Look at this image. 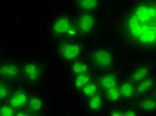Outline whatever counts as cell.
<instances>
[{
    "label": "cell",
    "instance_id": "obj_1",
    "mask_svg": "<svg viewBox=\"0 0 156 116\" xmlns=\"http://www.w3.org/2000/svg\"><path fill=\"white\" fill-rule=\"evenodd\" d=\"M64 4L62 0H0V39L14 51H35L44 39L48 16Z\"/></svg>",
    "mask_w": 156,
    "mask_h": 116
},
{
    "label": "cell",
    "instance_id": "obj_18",
    "mask_svg": "<svg viewBox=\"0 0 156 116\" xmlns=\"http://www.w3.org/2000/svg\"><path fill=\"white\" fill-rule=\"evenodd\" d=\"M104 1H73L76 12L99 13L104 5Z\"/></svg>",
    "mask_w": 156,
    "mask_h": 116
},
{
    "label": "cell",
    "instance_id": "obj_26",
    "mask_svg": "<svg viewBox=\"0 0 156 116\" xmlns=\"http://www.w3.org/2000/svg\"><path fill=\"white\" fill-rule=\"evenodd\" d=\"M14 116H31V114L26 109H22V110L16 111Z\"/></svg>",
    "mask_w": 156,
    "mask_h": 116
},
{
    "label": "cell",
    "instance_id": "obj_10",
    "mask_svg": "<svg viewBox=\"0 0 156 116\" xmlns=\"http://www.w3.org/2000/svg\"><path fill=\"white\" fill-rule=\"evenodd\" d=\"M31 90L20 83L14 86L7 102L16 111L26 109Z\"/></svg>",
    "mask_w": 156,
    "mask_h": 116
},
{
    "label": "cell",
    "instance_id": "obj_17",
    "mask_svg": "<svg viewBox=\"0 0 156 116\" xmlns=\"http://www.w3.org/2000/svg\"><path fill=\"white\" fill-rule=\"evenodd\" d=\"M96 73L84 74L69 78V87L72 92L76 95L80 91L95 78Z\"/></svg>",
    "mask_w": 156,
    "mask_h": 116
},
{
    "label": "cell",
    "instance_id": "obj_4",
    "mask_svg": "<svg viewBox=\"0 0 156 116\" xmlns=\"http://www.w3.org/2000/svg\"><path fill=\"white\" fill-rule=\"evenodd\" d=\"M86 59L96 74L119 69L118 55L115 48L111 45H95L88 51Z\"/></svg>",
    "mask_w": 156,
    "mask_h": 116
},
{
    "label": "cell",
    "instance_id": "obj_3",
    "mask_svg": "<svg viewBox=\"0 0 156 116\" xmlns=\"http://www.w3.org/2000/svg\"><path fill=\"white\" fill-rule=\"evenodd\" d=\"M47 32L49 40L54 45L67 40L79 39L74 13L68 10H63L55 13L49 20Z\"/></svg>",
    "mask_w": 156,
    "mask_h": 116
},
{
    "label": "cell",
    "instance_id": "obj_5",
    "mask_svg": "<svg viewBox=\"0 0 156 116\" xmlns=\"http://www.w3.org/2000/svg\"><path fill=\"white\" fill-rule=\"evenodd\" d=\"M22 83L31 90H37L47 78L51 64L49 61L37 58H28L21 61Z\"/></svg>",
    "mask_w": 156,
    "mask_h": 116
},
{
    "label": "cell",
    "instance_id": "obj_7",
    "mask_svg": "<svg viewBox=\"0 0 156 116\" xmlns=\"http://www.w3.org/2000/svg\"><path fill=\"white\" fill-rule=\"evenodd\" d=\"M86 49V42L71 39L55 44L54 55L60 62L67 66L82 57Z\"/></svg>",
    "mask_w": 156,
    "mask_h": 116
},
{
    "label": "cell",
    "instance_id": "obj_9",
    "mask_svg": "<svg viewBox=\"0 0 156 116\" xmlns=\"http://www.w3.org/2000/svg\"><path fill=\"white\" fill-rule=\"evenodd\" d=\"M154 75H155V63L150 58L138 60L130 66L128 71L124 74L135 84Z\"/></svg>",
    "mask_w": 156,
    "mask_h": 116
},
{
    "label": "cell",
    "instance_id": "obj_13",
    "mask_svg": "<svg viewBox=\"0 0 156 116\" xmlns=\"http://www.w3.org/2000/svg\"><path fill=\"white\" fill-rule=\"evenodd\" d=\"M82 104L85 111L92 116L104 114L108 108L101 91L95 96L82 101Z\"/></svg>",
    "mask_w": 156,
    "mask_h": 116
},
{
    "label": "cell",
    "instance_id": "obj_14",
    "mask_svg": "<svg viewBox=\"0 0 156 116\" xmlns=\"http://www.w3.org/2000/svg\"><path fill=\"white\" fill-rule=\"evenodd\" d=\"M129 104L141 114L154 115L156 112L155 92L138 97Z\"/></svg>",
    "mask_w": 156,
    "mask_h": 116
},
{
    "label": "cell",
    "instance_id": "obj_23",
    "mask_svg": "<svg viewBox=\"0 0 156 116\" xmlns=\"http://www.w3.org/2000/svg\"><path fill=\"white\" fill-rule=\"evenodd\" d=\"M16 110L7 101L0 103V116H14Z\"/></svg>",
    "mask_w": 156,
    "mask_h": 116
},
{
    "label": "cell",
    "instance_id": "obj_2",
    "mask_svg": "<svg viewBox=\"0 0 156 116\" xmlns=\"http://www.w3.org/2000/svg\"><path fill=\"white\" fill-rule=\"evenodd\" d=\"M112 29L126 50L155 57L156 1L130 2L117 15Z\"/></svg>",
    "mask_w": 156,
    "mask_h": 116
},
{
    "label": "cell",
    "instance_id": "obj_24",
    "mask_svg": "<svg viewBox=\"0 0 156 116\" xmlns=\"http://www.w3.org/2000/svg\"><path fill=\"white\" fill-rule=\"evenodd\" d=\"M105 116H124L123 108L119 107H109L105 111Z\"/></svg>",
    "mask_w": 156,
    "mask_h": 116
},
{
    "label": "cell",
    "instance_id": "obj_19",
    "mask_svg": "<svg viewBox=\"0 0 156 116\" xmlns=\"http://www.w3.org/2000/svg\"><path fill=\"white\" fill-rule=\"evenodd\" d=\"M155 75H154L136 84V96H135V99L138 97L144 96V95L155 92Z\"/></svg>",
    "mask_w": 156,
    "mask_h": 116
},
{
    "label": "cell",
    "instance_id": "obj_11",
    "mask_svg": "<svg viewBox=\"0 0 156 116\" xmlns=\"http://www.w3.org/2000/svg\"><path fill=\"white\" fill-rule=\"evenodd\" d=\"M31 115L46 114L48 109V101L43 94L31 90L26 108Z\"/></svg>",
    "mask_w": 156,
    "mask_h": 116
},
{
    "label": "cell",
    "instance_id": "obj_27",
    "mask_svg": "<svg viewBox=\"0 0 156 116\" xmlns=\"http://www.w3.org/2000/svg\"><path fill=\"white\" fill-rule=\"evenodd\" d=\"M31 116H48L47 113L46 114H36V115H31Z\"/></svg>",
    "mask_w": 156,
    "mask_h": 116
},
{
    "label": "cell",
    "instance_id": "obj_12",
    "mask_svg": "<svg viewBox=\"0 0 156 116\" xmlns=\"http://www.w3.org/2000/svg\"><path fill=\"white\" fill-rule=\"evenodd\" d=\"M123 75V73L119 68L112 71L96 74L95 80L101 90L104 91L118 86Z\"/></svg>",
    "mask_w": 156,
    "mask_h": 116
},
{
    "label": "cell",
    "instance_id": "obj_21",
    "mask_svg": "<svg viewBox=\"0 0 156 116\" xmlns=\"http://www.w3.org/2000/svg\"><path fill=\"white\" fill-rule=\"evenodd\" d=\"M101 89L100 86H99L98 84L96 81L95 78L90 82L89 84L85 86L83 88L81 89L79 92H78L76 96L80 98L81 101H83L85 100L90 98L92 96H95L100 92H101Z\"/></svg>",
    "mask_w": 156,
    "mask_h": 116
},
{
    "label": "cell",
    "instance_id": "obj_8",
    "mask_svg": "<svg viewBox=\"0 0 156 116\" xmlns=\"http://www.w3.org/2000/svg\"><path fill=\"white\" fill-rule=\"evenodd\" d=\"M0 80L13 86L22 83L21 61L15 58H3L0 61Z\"/></svg>",
    "mask_w": 156,
    "mask_h": 116
},
{
    "label": "cell",
    "instance_id": "obj_6",
    "mask_svg": "<svg viewBox=\"0 0 156 116\" xmlns=\"http://www.w3.org/2000/svg\"><path fill=\"white\" fill-rule=\"evenodd\" d=\"M75 25L79 39L86 42L100 33L101 19L99 13L76 12Z\"/></svg>",
    "mask_w": 156,
    "mask_h": 116
},
{
    "label": "cell",
    "instance_id": "obj_22",
    "mask_svg": "<svg viewBox=\"0 0 156 116\" xmlns=\"http://www.w3.org/2000/svg\"><path fill=\"white\" fill-rule=\"evenodd\" d=\"M13 86L12 84L0 80V103L7 101Z\"/></svg>",
    "mask_w": 156,
    "mask_h": 116
},
{
    "label": "cell",
    "instance_id": "obj_20",
    "mask_svg": "<svg viewBox=\"0 0 156 116\" xmlns=\"http://www.w3.org/2000/svg\"><path fill=\"white\" fill-rule=\"evenodd\" d=\"M101 92L107 107L115 106L122 102L121 94L119 92L118 86Z\"/></svg>",
    "mask_w": 156,
    "mask_h": 116
},
{
    "label": "cell",
    "instance_id": "obj_15",
    "mask_svg": "<svg viewBox=\"0 0 156 116\" xmlns=\"http://www.w3.org/2000/svg\"><path fill=\"white\" fill-rule=\"evenodd\" d=\"M66 66L69 78L76 76L84 75V74L95 72L90 62L83 57Z\"/></svg>",
    "mask_w": 156,
    "mask_h": 116
},
{
    "label": "cell",
    "instance_id": "obj_16",
    "mask_svg": "<svg viewBox=\"0 0 156 116\" xmlns=\"http://www.w3.org/2000/svg\"><path fill=\"white\" fill-rule=\"evenodd\" d=\"M119 90L121 94L122 102L131 103L135 99L136 96V84L123 75L118 85Z\"/></svg>",
    "mask_w": 156,
    "mask_h": 116
},
{
    "label": "cell",
    "instance_id": "obj_28",
    "mask_svg": "<svg viewBox=\"0 0 156 116\" xmlns=\"http://www.w3.org/2000/svg\"><path fill=\"white\" fill-rule=\"evenodd\" d=\"M3 54H2V48L1 47H0V61L3 58Z\"/></svg>",
    "mask_w": 156,
    "mask_h": 116
},
{
    "label": "cell",
    "instance_id": "obj_25",
    "mask_svg": "<svg viewBox=\"0 0 156 116\" xmlns=\"http://www.w3.org/2000/svg\"><path fill=\"white\" fill-rule=\"evenodd\" d=\"M124 116H143L141 113L134 108L132 105L129 104L123 108Z\"/></svg>",
    "mask_w": 156,
    "mask_h": 116
}]
</instances>
